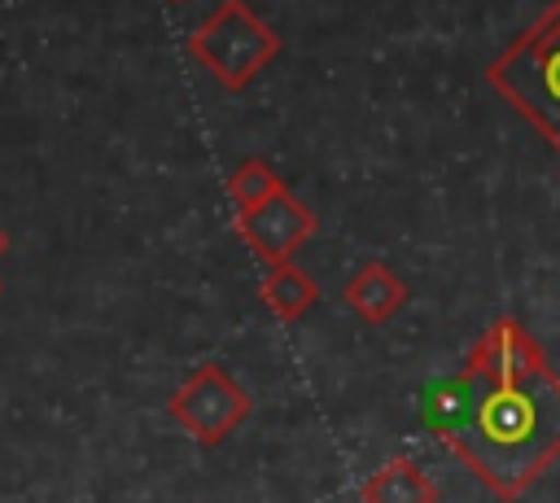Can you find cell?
Masks as SVG:
<instances>
[{"instance_id":"6da1fadb","label":"cell","mask_w":560,"mask_h":503,"mask_svg":"<svg viewBox=\"0 0 560 503\" xmlns=\"http://www.w3.org/2000/svg\"><path fill=\"white\" fill-rule=\"evenodd\" d=\"M429 429L494 499L516 503L560 459V372L503 315L429 398Z\"/></svg>"},{"instance_id":"7a4b0ae2","label":"cell","mask_w":560,"mask_h":503,"mask_svg":"<svg viewBox=\"0 0 560 503\" xmlns=\"http://www.w3.org/2000/svg\"><path fill=\"white\" fill-rule=\"evenodd\" d=\"M486 83L560 149V0H551L529 31L486 66Z\"/></svg>"},{"instance_id":"3957f363","label":"cell","mask_w":560,"mask_h":503,"mask_svg":"<svg viewBox=\"0 0 560 503\" xmlns=\"http://www.w3.org/2000/svg\"><path fill=\"white\" fill-rule=\"evenodd\" d=\"M184 48L214 83L241 92L280 57V35L245 0H223L197 31H188Z\"/></svg>"},{"instance_id":"277c9868","label":"cell","mask_w":560,"mask_h":503,"mask_svg":"<svg viewBox=\"0 0 560 503\" xmlns=\"http://www.w3.org/2000/svg\"><path fill=\"white\" fill-rule=\"evenodd\" d=\"M254 411L249 389L219 363H201L188 372V381L166 398V416L201 446H219L236 424H245Z\"/></svg>"},{"instance_id":"5b68a950","label":"cell","mask_w":560,"mask_h":503,"mask_svg":"<svg viewBox=\"0 0 560 503\" xmlns=\"http://www.w3.org/2000/svg\"><path fill=\"white\" fill-rule=\"evenodd\" d=\"M236 232H241V241H245L267 267H276V262H293V254L315 236V214H311L289 188H280V192L267 197L258 210L236 214Z\"/></svg>"},{"instance_id":"8992f818","label":"cell","mask_w":560,"mask_h":503,"mask_svg":"<svg viewBox=\"0 0 560 503\" xmlns=\"http://www.w3.org/2000/svg\"><path fill=\"white\" fill-rule=\"evenodd\" d=\"M341 297H346V306H350L363 324H389V319L407 306V284L398 280L394 267H385V262H363V267L346 280Z\"/></svg>"},{"instance_id":"52a82bcc","label":"cell","mask_w":560,"mask_h":503,"mask_svg":"<svg viewBox=\"0 0 560 503\" xmlns=\"http://www.w3.org/2000/svg\"><path fill=\"white\" fill-rule=\"evenodd\" d=\"M359 499L363 503H438V486L416 459L398 455V459H385L372 477H363Z\"/></svg>"},{"instance_id":"ba28073f","label":"cell","mask_w":560,"mask_h":503,"mask_svg":"<svg viewBox=\"0 0 560 503\" xmlns=\"http://www.w3.org/2000/svg\"><path fill=\"white\" fill-rule=\"evenodd\" d=\"M258 297L267 302V311L280 324H293V319H302L319 302V284L298 262H276V267H267L262 284H258Z\"/></svg>"},{"instance_id":"9c48e42d","label":"cell","mask_w":560,"mask_h":503,"mask_svg":"<svg viewBox=\"0 0 560 503\" xmlns=\"http://www.w3.org/2000/svg\"><path fill=\"white\" fill-rule=\"evenodd\" d=\"M284 188V179L262 162V157H245L232 175H228V197H232V206H236V214H249V210H258L267 197H276Z\"/></svg>"},{"instance_id":"30bf717a","label":"cell","mask_w":560,"mask_h":503,"mask_svg":"<svg viewBox=\"0 0 560 503\" xmlns=\"http://www.w3.org/2000/svg\"><path fill=\"white\" fill-rule=\"evenodd\" d=\"M4 249H9V236H4V227H0V254H4Z\"/></svg>"},{"instance_id":"8fae6325","label":"cell","mask_w":560,"mask_h":503,"mask_svg":"<svg viewBox=\"0 0 560 503\" xmlns=\"http://www.w3.org/2000/svg\"><path fill=\"white\" fill-rule=\"evenodd\" d=\"M171 4H184V0H171Z\"/></svg>"}]
</instances>
